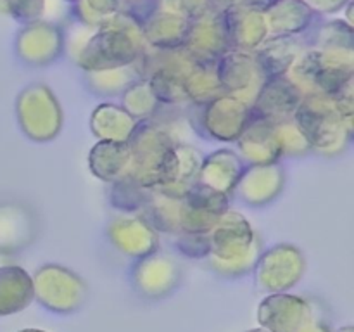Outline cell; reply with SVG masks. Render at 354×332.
Here are the masks:
<instances>
[{"mask_svg":"<svg viewBox=\"0 0 354 332\" xmlns=\"http://www.w3.org/2000/svg\"><path fill=\"white\" fill-rule=\"evenodd\" d=\"M31 282L17 268H0V315L19 311L31 299Z\"/></svg>","mask_w":354,"mask_h":332,"instance_id":"obj_3","label":"cell"},{"mask_svg":"<svg viewBox=\"0 0 354 332\" xmlns=\"http://www.w3.org/2000/svg\"><path fill=\"white\" fill-rule=\"evenodd\" d=\"M37 293L45 306L57 311H69L80 304L82 287L75 277L54 270L38 277Z\"/></svg>","mask_w":354,"mask_h":332,"instance_id":"obj_1","label":"cell"},{"mask_svg":"<svg viewBox=\"0 0 354 332\" xmlns=\"http://www.w3.org/2000/svg\"><path fill=\"white\" fill-rule=\"evenodd\" d=\"M339 332H353V329H342V331H339Z\"/></svg>","mask_w":354,"mask_h":332,"instance_id":"obj_6","label":"cell"},{"mask_svg":"<svg viewBox=\"0 0 354 332\" xmlns=\"http://www.w3.org/2000/svg\"><path fill=\"white\" fill-rule=\"evenodd\" d=\"M21 332H45V331H37V329H26V331H21Z\"/></svg>","mask_w":354,"mask_h":332,"instance_id":"obj_5","label":"cell"},{"mask_svg":"<svg viewBox=\"0 0 354 332\" xmlns=\"http://www.w3.org/2000/svg\"><path fill=\"white\" fill-rule=\"evenodd\" d=\"M308 318L303 301L290 296H275L261 308V322L272 332H297Z\"/></svg>","mask_w":354,"mask_h":332,"instance_id":"obj_2","label":"cell"},{"mask_svg":"<svg viewBox=\"0 0 354 332\" xmlns=\"http://www.w3.org/2000/svg\"><path fill=\"white\" fill-rule=\"evenodd\" d=\"M297 332H328V331H327V329H324V327H318V325H311V324L306 325V324H304L303 327H301Z\"/></svg>","mask_w":354,"mask_h":332,"instance_id":"obj_4","label":"cell"},{"mask_svg":"<svg viewBox=\"0 0 354 332\" xmlns=\"http://www.w3.org/2000/svg\"><path fill=\"white\" fill-rule=\"evenodd\" d=\"M249 332H265V331H249Z\"/></svg>","mask_w":354,"mask_h":332,"instance_id":"obj_7","label":"cell"}]
</instances>
